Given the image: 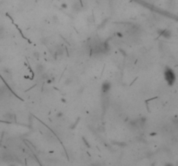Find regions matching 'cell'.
I'll return each instance as SVG.
<instances>
[{"instance_id":"6da1fadb","label":"cell","mask_w":178,"mask_h":166,"mask_svg":"<svg viewBox=\"0 0 178 166\" xmlns=\"http://www.w3.org/2000/svg\"><path fill=\"white\" fill-rule=\"evenodd\" d=\"M164 75H165V79L166 81H168V83L169 85H172L175 81V80H176V75H175L174 72L171 70V69L169 68H167L165 70V73H164Z\"/></svg>"},{"instance_id":"7a4b0ae2","label":"cell","mask_w":178,"mask_h":166,"mask_svg":"<svg viewBox=\"0 0 178 166\" xmlns=\"http://www.w3.org/2000/svg\"><path fill=\"white\" fill-rule=\"evenodd\" d=\"M7 93H8V91H7L6 88H5L4 87L0 86V99L5 98V97L7 96Z\"/></svg>"},{"instance_id":"3957f363","label":"cell","mask_w":178,"mask_h":166,"mask_svg":"<svg viewBox=\"0 0 178 166\" xmlns=\"http://www.w3.org/2000/svg\"><path fill=\"white\" fill-rule=\"evenodd\" d=\"M110 82H104V84H103V86H102V90H103V92H104V93H108V92H109V90H110Z\"/></svg>"},{"instance_id":"277c9868","label":"cell","mask_w":178,"mask_h":166,"mask_svg":"<svg viewBox=\"0 0 178 166\" xmlns=\"http://www.w3.org/2000/svg\"><path fill=\"white\" fill-rule=\"evenodd\" d=\"M36 71H37V73L38 74H42L44 72V67L42 64L37 65V67H36Z\"/></svg>"},{"instance_id":"5b68a950","label":"cell","mask_w":178,"mask_h":166,"mask_svg":"<svg viewBox=\"0 0 178 166\" xmlns=\"http://www.w3.org/2000/svg\"><path fill=\"white\" fill-rule=\"evenodd\" d=\"M138 30H140V29H139V28L137 26H134L133 28H130V31L132 35H137L138 33Z\"/></svg>"},{"instance_id":"8992f818","label":"cell","mask_w":178,"mask_h":166,"mask_svg":"<svg viewBox=\"0 0 178 166\" xmlns=\"http://www.w3.org/2000/svg\"><path fill=\"white\" fill-rule=\"evenodd\" d=\"M4 35H5V29H4V27L0 25V39L4 38Z\"/></svg>"},{"instance_id":"52a82bcc","label":"cell","mask_w":178,"mask_h":166,"mask_svg":"<svg viewBox=\"0 0 178 166\" xmlns=\"http://www.w3.org/2000/svg\"><path fill=\"white\" fill-rule=\"evenodd\" d=\"M162 35L163 37H166V38H169L171 37V32L169 31V30H164L163 33H162Z\"/></svg>"},{"instance_id":"ba28073f","label":"cell","mask_w":178,"mask_h":166,"mask_svg":"<svg viewBox=\"0 0 178 166\" xmlns=\"http://www.w3.org/2000/svg\"><path fill=\"white\" fill-rule=\"evenodd\" d=\"M4 118L8 121H12L13 120V115L12 114V113H7V114L4 115Z\"/></svg>"}]
</instances>
